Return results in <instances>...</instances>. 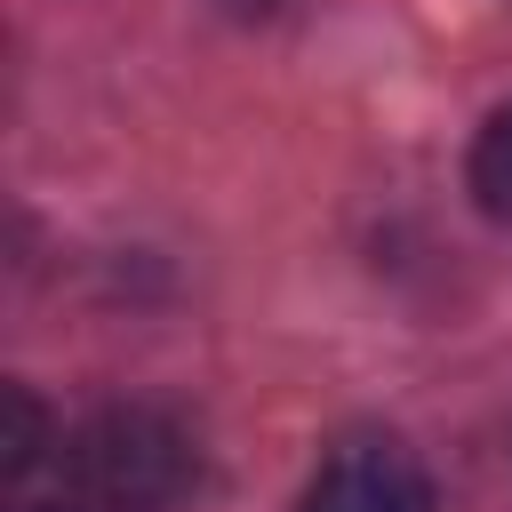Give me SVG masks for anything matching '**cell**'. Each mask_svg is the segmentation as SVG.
<instances>
[{"label":"cell","mask_w":512,"mask_h":512,"mask_svg":"<svg viewBox=\"0 0 512 512\" xmlns=\"http://www.w3.org/2000/svg\"><path fill=\"white\" fill-rule=\"evenodd\" d=\"M304 512H432V472L392 432H352L320 456Z\"/></svg>","instance_id":"7a4b0ae2"},{"label":"cell","mask_w":512,"mask_h":512,"mask_svg":"<svg viewBox=\"0 0 512 512\" xmlns=\"http://www.w3.org/2000/svg\"><path fill=\"white\" fill-rule=\"evenodd\" d=\"M64 464H72L80 504H96V512H176L192 496V480H200L192 432L168 408H144V400L96 408L72 432Z\"/></svg>","instance_id":"6da1fadb"},{"label":"cell","mask_w":512,"mask_h":512,"mask_svg":"<svg viewBox=\"0 0 512 512\" xmlns=\"http://www.w3.org/2000/svg\"><path fill=\"white\" fill-rule=\"evenodd\" d=\"M0 408H8V440H0V472H8V480H24V472L40 464V448H48V416H40V400H32L24 384H8V392H0Z\"/></svg>","instance_id":"277c9868"},{"label":"cell","mask_w":512,"mask_h":512,"mask_svg":"<svg viewBox=\"0 0 512 512\" xmlns=\"http://www.w3.org/2000/svg\"><path fill=\"white\" fill-rule=\"evenodd\" d=\"M464 176H472V200H480V208H488L496 224H512V104L480 120V136H472V160H464Z\"/></svg>","instance_id":"3957f363"},{"label":"cell","mask_w":512,"mask_h":512,"mask_svg":"<svg viewBox=\"0 0 512 512\" xmlns=\"http://www.w3.org/2000/svg\"><path fill=\"white\" fill-rule=\"evenodd\" d=\"M24 512H56V504H24Z\"/></svg>","instance_id":"5b68a950"}]
</instances>
